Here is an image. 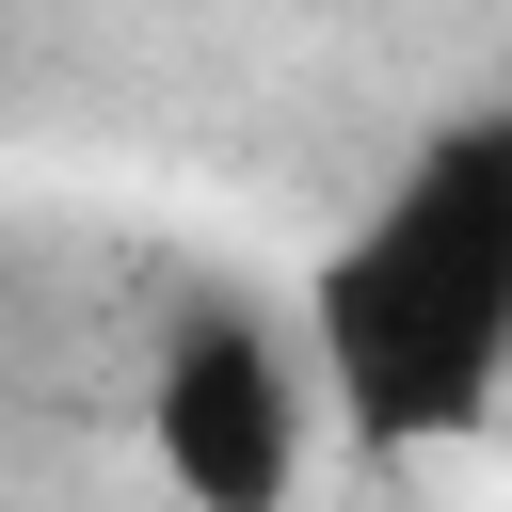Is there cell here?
I'll return each instance as SVG.
<instances>
[{
    "label": "cell",
    "instance_id": "obj_1",
    "mask_svg": "<svg viewBox=\"0 0 512 512\" xmlns=\"http://www.w3.org/2000/svg\"><path fill=\"white\" fill-rule=\"evenodd\" d=\"M304 384L368 448H448L512 384V112L432 128L304 288Z\"/></svg>",
    "mask_w": 512,
    "mask_h": 512
},
{
    "label": "cell",
    "instance_id": "obj_2",
    "mask_svg": "<svg viewBox=\"0 0 512 512\" xmlns=\"http://www.w3.org/2000/svg\"><path fill=\"white\" fill-rule=\"evenodd\" d=\"M304 432H320V384H304V352L256 304H192L160 336V368H144V464L176 480V512H288Z\"/></svg>",
    "mask_w": 512,
    "mask_h": 512
}]
</instances>
